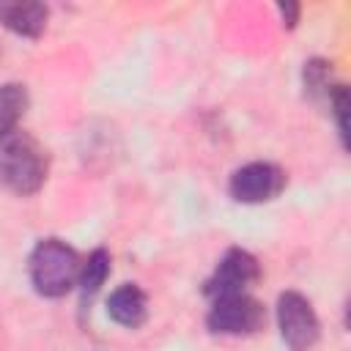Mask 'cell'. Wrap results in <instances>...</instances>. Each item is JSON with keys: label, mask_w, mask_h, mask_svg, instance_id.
<instances>
[{"label": "cell", "mask_w": 351, "mask_h": 351, "mask_svg": "<svg viewBox=\"0 0 351 351\" xmlns=\"http://www.w3.org/2000/svg\"><path fill=\"white\" fill-rule=\"evenodd\" d=\"M49 173L47 148L25 129H14L0 137V186L27 197L36 195Z\"/></svg>", "instance_id": "obj_1"}, {"label": "cell", "mask_w": 351, "mask_h": 351, "mask_svg": "<svg viewBox=\"0 0 351 351\" xmlns=\"http://www.w3.org/2000/svg\"><path fill=\"white\" fill-rule=\"evenodd\" d=\"M27 271H30V282L36 293L47 299H60L71 288H77L82 258L63 239H41L30 252Z\"/></svg>", "instance_id": "obj_2"}, {"label": "cell", "mask_w": 351, "mask_h": 351, "mask_svg": "<svg viewBox=\"0 0 351 351\" xmlns=\"http://www.w3.org/2000/svg\"><path fill=\"white\" fill-rule=\"evenodd\" d=\"M277 329L288 351H310L321 337V321L307 296L285 291L277 296Z\"/></svg>", "instance_id": "obj_3"}, {"label": "cell", "mask_w": 351, "mask_h": 351, "mask_svg": "<svg viewBox=\"0 0 351 351\" xmlns=\"http://www.w3.org/2000/svg\"><path fill=\"white\" fill-rule=\"evenodd\" d=\"M206 324L217 335H255L266 324V310L250 293L219 296V299H211Z\"/></svg>", "instance_id": "obj_4"}, {"label": "cell", "mask_w": 351, "mask_h": 351, "mask_svg": "<svg viewBox=\"0 0 351 351\" xmlns=\"http://www.w3.org/2000/svg\"><path fill=\"white\" fill-rule=\"evenodd\" d=\"M228 189L239 203H269L285 189V173L271 162H247L233 170Z\"/></svg>", "instance_id": "obj_5"}, {"label": "cell", "mask_w": 351, "mask_h": 351, "mask_svg": "<svg viewBox=\"0 0 351 351\" xmlns=\"http://www.w3.org/2000/svg\"><path fill=\"white\" fill-rule=\"evenodd\" d=\"M258 277H261V266H258L255 255L247 252V250L233 247V250H228V252L219 258L214 274L206 280V293H208L211 299L233 296V293H247V288H250Z\"/></svg>", "instance_id": "obj_6"}, {"label": "cell", "mask_w": 351, "mask_h": 351, "mask_svg": "<svg viewBox=\"0 0 351 351\" xmlns=\"http://www.w3.org/2000/svg\"><path fill=\"white\" fill-rule=\"evenodd\" d=\"M107 315L115 324L126 326V329H137L148 318V296L134 282H123V285H118L110 293V299H107Z\"/></svg>", "instance_id": "obj_7"}, {"label": "cell", "mask_w": 351, "mask_h": 351, "mask_svg": "<svg viewBox=\"0 0 351 351\" xmlns=\"http://www.w3.org/2000/svg\"><path fill=\"white\" fill-rule=\"evenodd\" d=\"M49 8L44 3H0V25L16 36L38 38L47 30Z\"/></svg>", "instance_id": "obj_8"}, {"label": "cell", "mask_w": 351, "mask_h": 351, "mask_svg": "<svg viewBox=\"0 0 351 351\" xmlns=\"http://www.w3.org/2000/svg\"><path fill=\"white\" fill-rule=\"evenodd\" d=\"M27 104H30V96H27V88L22 82L0 85V137H5L8 132L16 129Z\"/></svg>", "instance_id": "obj_9"}, {"label": "cell", "mask_w": 351, "mask_h": 351, "mask_svg": "<svg viewBox=\"0 0 351 351\" xmlns=\"http://www.w3.org/2000/svg\"><path fill=\"white\" fill-rule=\"evenodd\" d=\"M107 274H110V252L107 250H93L88 255V261H82V271H80V280H77L82 302H90L96 296V291L104 285Z\"/></svg>", "instance_id": "obj_10"}, {"label": "cell", "mask_w": 351, "mask_h": 351, "mask_svg": "<svg viewBox=\"0 0 351 351\" xmlns=\"http://www.w3.org/2000/svg\"><path fill=\"white\" fill-rule=\"evenodd\" d=\"M302 80H304V93L313 101H329V93H332L335 82H332V69H329L326 60H321V58L307 60L304 71H302Z\"/></svg>", "instance_id": "obj_11"}, {"label": "cell", "mask_w": 351, "mask_h": 351, "mask_svg": "<svg viewBox=\"0 0 351 351\" xmlns=\"http://www.w3.org/2000/svg\"><path fill=\"white\" fill-rule=\"evenodd\" d=\"M329 110H332V115L337 118V134H340V143L346 145V137H348V126H346V112H348V90H346V85H340V82H335V88H332V93H329Z\"/></svg>", "instance_id": "obj_12"}, {"label": "cell", "mask_w": 351, "mask_h": 351, "mask_svg": "<svg viewBox=\"0 0 351 351\" xmlns=\"http://www.w3.org/2000/svg\"><path fill=\"white\" fill-rule=\"evenodd\" d=\"M277 8H280V16H282V25H285V27H293L296 19H299V5H296V3H285V5L280 3Z\"/></svg>", "instance_id": "obj_13"}]
</instances>
